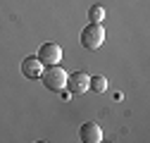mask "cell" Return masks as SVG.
<instances>
[{"label":"cell","mask_w":150,"mask_h":143,"mask_svg":"<svg viewBox=\"0 0 150 143\" xmlns=\"http://www.w3.org/2000/svg\"><path fill=\"white\" fill-rule=\"evenodd\" d=\"M103 43H105V29H103V24H88L81 31V45L86 50H98Z\"/></svg>","instance_id":"cell-2"},{"label":"cell","mask_w":150,"mask_h":143,"mask_svg":"<svg viewBox=\"0 0 150 143\" xmlns=\"http://www.w3.org/2000/svg\"><path fill=\"white\" fill-rule=\"evenodd\" d=\"M22 74H24L26 79H41V74H43V62H41L38 57H26V60L22 62Z\"/></svg>","instance_id":"cell-6"},{"label":"cell","mask_w":150,"mask_h":143,"mask_svg":"<svg viewBox=\"0 0 150 143\" xmlns=\"http://www.w3.org/2000/svg\"><path fill=\"white\" fill-rule=\"evenodd\" d=\"M88 84H91V76L86 72H74V74H67L64 88H69V93H74V96H81V93L88 91Z\"/></svg>","instance_id":"cell-4"},{"label":"cell","mask_w":150,"mask_h":143,"mask_svg":"<svg viewBox=\"0 0 150 143\" xmlns=\"http://www.w3.org/2000/svg\"><path fill=\"white\" fill-rule=\"evenodd\" d=\"M79 138L83 143H100L103 141V129L98 127L96 122H86V124H81V129H79Z\"/></svg>","instance_id":"cell-5"},{"label":"cell","mask_w":150,"mask_h":143,"mask_svg":"<svg viewBox=\"0 0 150 143\" xmlns=\"http://www.w3.org/2000/svg\"><path fill=\"white\" fill-rule=\"evenodd\" d=\"M38 57L41 62H43V67H48V64H60V60H62V48L57 45V43H43L41 48H38Z\"/></svg>","instance_id":"cell-3"},{"label":"cell","mask_w":150,"mask_h":143,"mask_svg":"<svg viewBox=\"0 0 150 143\" xmlns=\"http://www.w3.org/2000/svg\"><path fill=\"white\" fill-rule=\"evenodd\" d=\"M88 88H93L96 93H105V91H107V79H105V76H91Z\"/></svg>","instance_id":"cell-8"},{"label":"cell","mask_w":150,"mask_h":143,"mask_svg":"<svg viewBox=\"0 0 150 143\" xmlns=\"http://www.w3.org/2000/svg\"><path fill=\"white\" fill-rule=\"evenodd\" d=\"M41 79H43V86L48 88V91L60 93V91H64V86H67V72L60 64H48L43 69Z\"/></svg>","instance_id":"cell-1"},{"label":"cell","mask_w":150,"mask_h":143,"mask_svg":"<svg viewBox=\"0 0 150 143\" xmlns=\"http://www.w3.org/2000/svg\"><path fill=\"white\" fill-rule=\"evenodd\" d=\"M88 19H91V24H100V22L105 19V10H103V5H93V7L88 10Z\"/></svg>","instance_id":"cell-7"}]
</instances>
